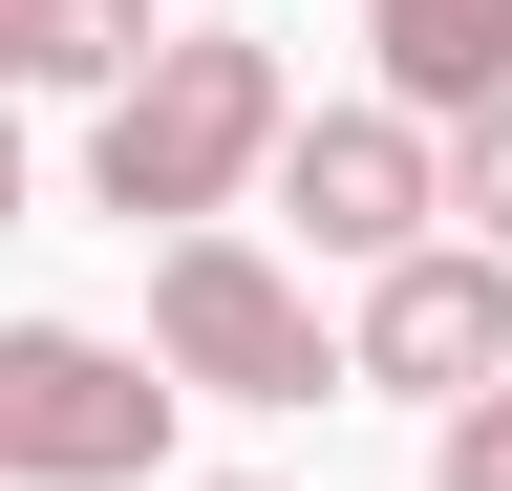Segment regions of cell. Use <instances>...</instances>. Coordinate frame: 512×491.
<instances>
[{"instance_id": "obj_1", "label": "cell", "mask_w": 512, "mask_h": 491, "mask_svg": "<svg viewBox=\"0 0 512 491\" xmlns=\"http://www.w3.org/2000/svg\"><path fill=\"white\" fill-rule=\"evenodd\" d=\"M278 129H299L278 43L192 22V43H150V65L86 107V214H128V235H214L256 171H278Z\"/></svg>"}, {"instance_id": "obj_2", "label": "cell", "mask_w": 512, "mask_h": 491, "mask_svg": "<svg viewBox=\"0 0 512 491\" xmlns=\"http://www.w3.org/2000/svg\"><path fill=\"white\" fill-rule=\"evenodd\" d=\"M150 385L171 406H342V342L256 235H150Z\"/></svg>"}, {"instance_id": "obj_3", "label": "cell", "mask_w": 512, "mask_h": 491, "mask_svg": "<svg viewBox=\"0 0 512 491\" xmlns=\"http://www.w3.org/2000/svg\"><path fill=\"white\" fill-rule=\"evenodd\" d=\"M171 470V385L107 321H0V491H150Z\"/></svg>"}, {"instance_id": "obj_4", "label": "cell", "mask_w": 512, "mask_h": 491, "mask_svg": "<svg viewBox=\"0 0 512 491\" xmlns=\"http://www.w3.org/2000/svg\"><path fill=\"white\" fill-rule=\"evenodd\" d=\"M342 385H406V406L512 385V257H470V235H406V257L363 278V321H342Z\"/></svg>"}, {"instance_id": "obj_5", "label": "cell", "mask_w": 512, "mask_h": 491, "mask_svg": "<svg viewBox=\"0 0 512 491\" xmlns=\"http://www.w3.org/2000/svg\"><path fill=\"white\" fill-rule=\"evenodd\" d=\"M278 214H299V257L384 278L427 235V129H406V107H299V129H278Z\"/></svg>"}, {"instance_id": "obj_6", "label": "cell", "mask_w": 512, "mask_h": 491, "mask_svg": "<svg viewBox=\"0 0 512 491\" xmlns=\"http://www.w3.org/2000/svg\"><path fill=\"white\" fill-rule=\"evenodd\" d=\"M363 65L406 129H470V107H512V0H363Z\"/></svg>"}, {"instance_id": "obj_7", "label": "cell", "mask_w": 512, "mask_h": 491, "mask_svg": "<svg viewBox=\"0 0 512 491\" xmlns=\"http://www.w3.org/2000/svg\"><path fill=\"white\" fill-rule=\"evenodd\" d=\"M427 214H470V257H512V107L427 129Z\"/></svg>"}, {"instance_id": "obj_8", "label": "cell", "mask_w": 512, "mask_h": 491, "mask_svg": "<svg viewBox=\"0 0 512 491\" xmlns=\"http://www.w3.org/2000/svg\"><path fill=\"white\" fill-rule=\"evenodd\" d=\"M150 43H171L150 0H43V86H86V107H107L128 65H150Z\"/></svg>"}, {"instance_id": "obj_9", "label": "cell", "mask_w": 512, "mask_h": 491, "mask_svg": "<svg viewBox=\"0 0 512 491\" xmlns=\"http://www.w3.org/2000/svg\"><path fill=\"white\" fill-rule=\"evenodd\" d=\"M427 491H512V385H470V406H427Z\"/></svg>"}, {"instance_id": "obj_10", "label": "cell", "mask_w": 512, "mask_h": 491, "mask_svg": "<svg viewBox=\"0 0 512 491\" xmlns=\"http://www.w3.org/2000/svg\"><path fill=\"white\" fill-rule=\"evenodd\" d=\"M0 86H43V0H0Z\"/></svg>"}, {"instance_id": "obj_11", "label": "cell", "mask_w": 512, "mask_h": 491, "mask_svg": "<svg viewBox=\"0 0 512 491\" xmlns=\"http://www.w3.org/2000/svg\"><path fill=\"white\" fill-rule=\"evenodd\" d=\"M0 214H22V129H0Z\"/></svg>"}, {"instance_id": "obj_12", "label": "cell", "mask_w": 512, "mask_h": 491, "mask_svg": "<svg viewBox=\"0 0 512 491\" xmlns=\"http://www.w3.org/2000/svg\"><path fill=\"white\" fill-rule=\"evenodd\" d=\"M214 491H278V470H214Z\"/></svg>"}]
</instances>
